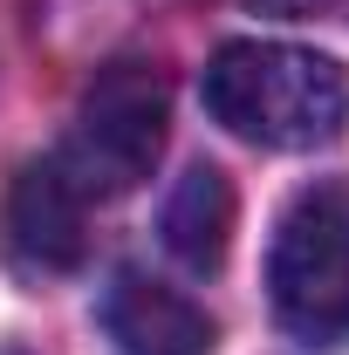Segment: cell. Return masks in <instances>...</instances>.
Returning <instances> with one entry per match:
<instances>
[{
  "instance_id": "1",
  "label": "cell",
  "mask_w": 349,
  "mask_h": 355,
  "mask_svg": "<svg viewBox=\"0 0 349 355\" xmlns=\"http://www.w3.org/2000/svg\"><path fill=\"white\" fill-rule=\"evenodd\" d=\"M199 89L219 130L261 150H315L349 130V62L302 42H226Z\"/></svg>"
},
{
  "instance_id": "2",
  "label": "cell",
  "mask_w": 349,
  "mask_h": 355,
  "mask_svg": "<svg viewBox=\"0 0 349 355\" xmlns=\"http://www.w3.org/2000/svg\"><path fill=\"white\" fill-rule=\"evenodd\" d=\"M267 301L302 349L349 342V184L322 178L288 198L267 246Z\"/></svg>"
},
{
  "instance_id": "3",
  "label": "cell",
  "mask_w": 349,
  "mask_h": 355,
  "mask_svg": "<svg viewBox=\"0 0 349 355\" xmlns=\"http://www.w3.org/2000/svg\"><path fill=\"white\" fill-rule=\"evenodd\" d=\"M165 123H172V89L158 69L144 62H110L76 103V123L62 137L55 164L62 178L83 191L89 205L103 198H124L144 178L158 171V150H165Z\"/></svg>"
},
{
  "instance_id": "4",
  "label": "cell",
  "mask_w": 349,
  "mask_h": 355,
  "mask_svg": "<svg viewBox=\"0 0 349 355\" xmlns=\"http://www.w3.org/2000/svg\"><path fill=\"white\" fill-rule=\"evenodd\" d=\"M103 335L117 355H213V321L178 287L124 266L103 287Z\"/></svg>"
},
{
  "instance_id": "5",
  "label": "cell",
  "mask_w": 349,
  "mask_h": 355,
  "mask_svg": "<svg viewBox=\"0 0 349 355\" xmlns=\"http://www.w3.org/2000/svg\"><path fill=\"white\" fill-rule=\"evenodd\" d=\"M89 198L62 178L55 157L42 164H21L14 178V191H7V246L21 253L28 266H42V273H62V266H76L89 253Z\"/></svg>"
},
{
  "instance_id": "6",
  "label": "cell",
  "mask_w": 349,
  "mask_h": 355,
  "mask_svg": "<svg viewBox=\"0 0 349 355\" xmlns=\"http://www.w3.org/2000/svg\"><path fill=\"white\" fill-rule=\"evenodd\" d=\"M158 239L185 273H219L226 246H233V184L219 164H192L172 184L165 212H158Z\"/></svg>"
},
{
  "instance_id": "7",
  "label": "cell",
  "mask_w": 349,
  "mask_h": 355,
  "mask_svg": "<svg viewBox=\"0 0 349 355\" xmlns=\"http://www.w3.org/2000/svg\"><path fill=\"white\" fill-rule=\"evenodd\" d=\"M261 7H315V0H261Z\"/></svg>"
}]
</instances>
